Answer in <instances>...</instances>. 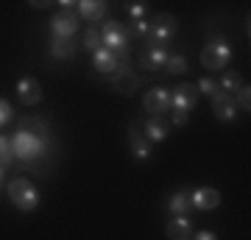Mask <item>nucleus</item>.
<instances>
[{"label": "nucleus", "instance_id": "f257e3e1", "mask_svg": "<svg viewBox=\"0 0 251 240\" xmlns=\"http://www.w3.org/2000/svg\"><path fill=\"white\" fill-rule=\"evenodd\" d=\"M11 142V154H14V160H23V162H34L39 160L42 154H45V140L39 137V134L28 132V129H20L9 137Z\"/></svg>", "mask_w": 251, "mask_h": 240}, {"label": "nucleus", "instance_id": "f03ea898", "mask_svg": "<svg viewBox=\"0 0 251 240\" xmlns=\"http://www.w3.org/2000/svg\"><path fill=\"white\" fill-rule=\"evenodd\" d=\"M6 193H9L11 204L17 207L20 213H34L36 207H39V187L25 176L11 179L9 187H6Z\"/></svg>", "mask_w": 251, "mask_h": 240}, {"label": "nucleus", "instance_id": "7ed1b4c3", "mask_svg": "<svg viewBox=\"0 0 251 240\" xmlns=\"http://www.w3.org/2000/svg\"><path fill=\"white\" fill-rule=\"evenodd\" d=\"M100 42L106 51H112L115 56L120 53H131V34H128V28L123 23H117V20H106L103 28H100Z\"/></svg>", "mask_w": 251, "mask_h": 240}, {"label": "nucleus", "instance_id": "20e7f679", "mask_svg": "<svg viewBox=\"0 0 251 240\" xmlns=\"http://www.w3.org/2000/svg\"><path fill=\"white\" fill-rule=\"evenodd\" d=\"M232 62V45L226 42V39H209L204 45V51H201V64H204L206 70H226V64Z\"/></svg>", "mask_w": 251, "mask_h": 240}, {"label": "nucleus", "instance_id": "39448f33", "mask_svg": "<svg viewBox=\"0 0 251 240\" xmlns=\"http://www.w3.org/2000/svg\"><path fill=\"white\" fill-rule=\"evenodd\" d=\"M176 31H179L176 17H173V14H159V17L151 20V28H148V36H145V39H148L151 48H165V45L176 36Z\"/></svg>", "mask_w": 251, "mask_h": 240}, {"label": "nucleus", "instance_id": "423d86ee", "mask_svg": "<svg viewBox=\"0 0 251 240\" xmlns=\"http://www.w3.org/2000/svg\"><path fill=\"white\" fill-rule=\"evenodd\" d=\"M143 109L148 112V117H162L165 112H171V89L153 87L143 95Z\"/></svg>", "mask_w": 251, "mask_h": 240}, {"label": "nucleus", "instance_id": "0eeeda50", "mask_svg": "<svg viewBox=\"0 0 251 240\" xmlns=\"http://www.w3.org/2000/svg\"><path fill=\"white\" fill-rule=\"evenodd\" d=\"M78 26H81V20L73 11H59V14L50 17V34H53V39H73V36L78 34Z\"/></svg>", "mask_w": 251, "mask_h": 240}, {"label": "nucleus", "instance_id": "6e6552de", "mask_svg": "<svg viewBox=\"0 0 251 240\" xmlns=\"http://www.w3.org/2000/svg\"><path fill=\"white\" fill-rule=\"evenodd\" d=\"M196 104H198L196 84H179L171 92V109H176V112H193Z\"/></svg>", "mask_w": 251, "mask_h": 240}, {"label": "nucleus", "instance_id": "1a4fd4ad", "mask_svg": "<svg viewBox=\"0 0 251 240\" xmlns=\"http://www.w3.org/2000/svg\"><path fill=\"white\" fill-rule=\"evenodd\" d=\"M209 101H212V115H215L221 123H234V120H237V107H234L232 95H226V92L218 89Z\"/></svg>", "mask_w": 251, "mask_h": 240}, {"label": "nucleus", "instance_id": "9d476101", "mask_svg": "<svg viewBox=\"0 0 251 240\" xmlns=\"http://www.w3.org/2000/svg\"><path fill=\"white\" fill-rule=\"evenodd\" d=\"M221 204V193L215 187H198L190 193V207L193 210H201V213H209V210H218Z\"/></svg>", "mask_w": 251, "mask_h": 240}, {"label": "nucleus", "instance_id": "9b49d317", "mask_svg": "<svg viewBox=\"0 0 251 240\" xmlns=\"http://www.w3.org/2000/svg\"><path fill=\"white\" fill-rule=\"evenodd\" d=\"M140 132H143V137L153 145V142L168 140V134H171V123H168L165 117H148V120H145V126L140 129Z\"/></svg>", "mask_w": 251, "mask_h": 240}, {"label": "nucleus", "instance_id": "f8f14e48", "mask_svg": "<svg viewBox=\"0 0 251 240\" xmlns=\"http://www.w3.org/2000/svg\"><path fill=\"white\" fill-rule=\"evenodd\" d=\"M17 98L23 101V104H28V107L39 104V101H42V87H39V81L31 79V76L20 79L17 81Z\"/></svg>", "mask_w": 251, "mask_h": 240}, {"label": "nucleus", "instance_id": "ddd939ff", "mask_svg": "<svg viewBox=\"0 0 251 240\" xmlns=\"http://www.w3.org/2000/svg\"><path fill=\"white\" fill-rule=\"evenodd\" d=\"M128 148H131V154H134V160H148L151 157V142L143 137V132H140V126H128Z\"/></svg>", "mask_w": 251, "mask_h": 240}, {"label": "nucleus", "instance_id": "4468645a", "mask_svg": "<svg viewBox=\"0 0 251 240\" xmlns=\"http://www.w3.org/2000/svg\"><path fill=\"white\" fill-rule=\"evenodd\" d=\"M193 221H190L187 215H179V218H171L168 221V226H165V235H168V240H190V235H193Z\"/></svg>", "mask_w": 251, "mask_h": 240}, {"label": "nucleus", "instance_id": "2eb2a0df", "mask_svg": "<svg viewBox=\"0 0 251 240\" xmlns=\"http://www.w3.org/2000/svg\"><path fill=\"white\" fill-rule=\"evenodd\" d=\"M75 11H78V20H103L106 17V3L103 0H78L75 3Z\"/></svg>", "mask_w": 251, "mask_h": 240}, {"label": "nucleus", "instance_id": "dca6fc26", "mask_svg": "<svg viewBox=\"0 0 251 240\" xmlns=\"http://www.w3.org/2000/svg\"><path fill=\"white\" fill-rule=\"evenodd\" d=\"M92 67H95L100 76H112V73L117 70V56L112 53V51H106V48H100V51L92 53Z\"/></svg>", "mask_w": 251, "mask_h": 240}, {"label": "nucleus", "instance_id": "f3484780", "mask_svg": "<svg viewBox=\"0 0 251 240\" xmlns=\"http://www.w3.org/2000/svg\"><path fill=\"white\" fill-rule=\"evenodd\" d=\"M168 51L165 48H145L143 51V56H140V64H143L145 70H156V67H165V62H168Z\"/></svg>", "mask_w": 251, "mask_h": 240}, {"label": "nucleus", "instance_id": "a211bd4d", "mask_svg": "<svg viewBox=\"0 0 251 240\" xmlns=\"http://www.w3.org/2000/svg\"><path fill=\"white\" fill-rule=\"evenodd\" d=\"M168 213H171V218H179V215H187L193 207H190V193H184V190H179V193H173L171 198H168Z\"/></svg>", "mask_w": 251, "mask_h": 240}, {"label": "nucleus", "instance_id": "6ab92c4d", "mask_svg": "<svg viewBox=\"0 0 251 240\" xmlns=\"http://www.w3.org/2000/svg\"><path fill=\"white\" fill-rule=\"evenodd\" d=\"M243 84H246V81H243L240 73H237V70H229V67H226V70L221 73L218 89H221V92H226V95H232V92H237V89H240Z\"/></svg>", "mask_w": 251, "mask_h": 240}, {"label": "nucleus", "instance_id": "aec40b11", "mask_svg": "<svg viewBox=\"0 0 251 240\" xmlns=\"http://www.w3.org/2000/svg\"><path fill=\"white\" fill-rule=\"evenodd\" d=\"M50 56L53 59H73L75 56V42L73 39H50Z\"/></svg>", "mask_w": 251, "mask_h": 240}, {"label": "nucleus", "instance_id": "412c9836", "mask_svg": "<svg viewBox=\"0 0 251 240\" xmlns=\"http://www.w3.org/2000/svg\"><path fill=\"white\" fill-rule=\"evenodd\" d=\"M187 59H184V56H168V62H165V67H162V70L165 73H171V76H181V73H187Z\"/></svg>", "mask_w": 251, "mask_h": 240}, {"label": "nucleus", "instance_id": "4be33fe9", "mask_svg": "<svg viewBox=\"0 0 251 240\" xmlns=\"http://www.w3.org/2000/svg\"><path fill=\"white\" fill-rule=\"evenodd\" d=\"M234 107H237V112H246V115L251 112V87L249 84H243V87L234 92Z\"/></svg>", "mask_w": 251, "mask_h": 240}, {"label": "nucleus", "instance_id": "5701e85b", "mask_svg": "<svg viewBox=\"0 0 251 240\" xmlns=\"http://www.w3.org/2000/svg\"><path fill=\"white\" fill-rule=\"evenodd\" d=\"M84 48H87L90 53L100 51V48H103V42H100V31H95V28H87V31H84Z\"/></svg>", "mask_w": 251, "mask_h": 240}, {"label": "nucleus", "instance_id": "b1692460", "mask_svg": "<svg viewBox=\"0 0 251 240\" xmlns=\"http://www.w3.org/2000/svg\"><path fill=\"white\" fill-rule=\"evenodd\" d=\"M112 87H115L117 92H123V95H131V92H137V87H140V79H137V76H126V79L115 81Z\"/></svg>", "mask_w": 251, "mask_h": 240}, {"label": "nucleus", "instance_id": "393cba45", "mask_svg": "<svg viewBox=\"0 0 251 240\" xmlns=\"http://www.w3.org/2000/svg\"><path fill=\"white\" fill-rule=\"evenodd\" d=\"M126 9H128V17H131V23H137V20H148V3H143V0L128 3Z\"/></svg>", "mask_w": 251, "mask_h": 240}, {"label": "nucleus", "instance_id": "a878e982", "mask_svg": "<svg viewBox=\"0 0 251 240\" xmlns=\"http://www.w3.org/2000/svg\"><path fill=\"white\" fill-rule=\"evenodd\" d=\"M11 162H14L11 142H9V137H3V134H0V165H3V168H9Z\"/></svg>", "mask_w": 251, "mask_h": 240}, {"label": "nucleus", "instance_id": "bb28decb", "mask_svg": "<svg viewBox=\"0 0 251 240\" xmlns=\"http://www.w3.org/2000/svg\"><path fill=\"white\" fill-rule=\"evenodd\" d=\"M196 89H198V95H215L218 92V81L215 79H201V81H196Z\"/></svg>", "mask_w": 251, "mask_h": 240}, {"label": "nucleus", "instance_id": "cd10ccee", "mask_svg": "<svg viewBox=\"0 0 251 240\" xmlns=\"http://www.w3.org/2000/svg\"><path fill=\"white\" fill-rule=\"evenodd\" d=\"M148 28H151V20H137V23H131L128 34H134V36H140V39H145V36H148Z\"/></svg>", "mask_w": 251, "mask_h": 240}, {"label": "nucleus", "instance_id": "c85d7f7f", "mask_svg": "<svg viewBox=\"0 0 251 240\" xmlns=\"http://www.w3.org/2000/svg\"><path fill=\"white\" fill-rule=\"evenodd\" d=\"M11 117H14V109H11L9 101H0V129L6 123H11Z\"/></svg>", "mask_w": 251, "mask_h": 240}, {"label": "nucleus", "instance_id": "c756f323", "mask_svg": "<svg viewBox=\"0 0 251 240\" xmlns=\"http://www.w3.org/2000/svg\"><path fill=\"white\" fill-rule=\"evenodd\" d=\"M187 123H190V112H176V109H173V120H171V126L181 129V126H187Z\"/></svg>", "mask_w": 251, "mask_h": 240}, {"label": "nucleus", "instance_id": "7c9ffc66", "mask_svg": "<svg viewBox=\"0 0 251 240\" xmlns=\"http://www.w3.org/2000/svg\"><path fill=\"white\" fill-rule=\"evenodd\" d=\"M190 240H218V235L215 232H209V229H201V232H193Z\"/></svg>", "mask_w": 251, "mask_h": 240}, {"label": "nucleus", "instance_id": "2f4dec72", "mask_svg": "<svg viewBox=\"0 0 251 240\" xmlns=\"http://www.w3.org/2000/svg\"><path fill=\"white\" fill-rule=\"evenodd\" d=\"M31 6H34V9H48L50 3H48V0H45V3H42V0H36V3H31Z\"/></svg>", "mask_w": 251, "mask_h": 240}, {"label": "nucleus", "instance_id": "473e14b6", "mask_svg": "<svg viewBox=\"0 0 251 240\" xmlns=\"http://www.w3.org/2000/svg\"><path fill=\"white\" fill-rule=\"evenodd\" d=\"M3 170H6V168H3V165H0V182H3Z\"/></svg>", "mask_w": 251, "mask_h": 240}]
</instances>
